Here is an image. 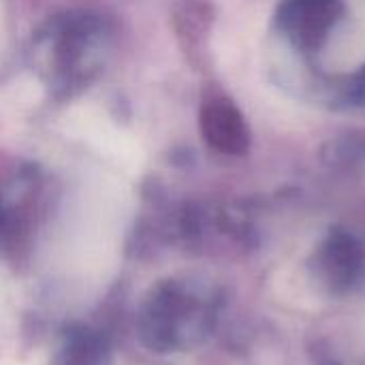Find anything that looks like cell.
Instances as JSON below:
<instances>
[{
  "label": "cell",
  "mask_w": 365,
  "mask_h": 365,
  "mask_svg": "<svg viewBox=\"0 0 365 365\" xmlns=\"http://www.w3.org/2000/svg\"><path fill=\"white\" fill-rule=\"evenodd\" d=\"M203 135L210 145L225 152H240L248 145V128L242 113L225 98H214L201 113Z\"/></svg>",
  "instance_id": "2"
},
{
  "label": "cell",
  "mask_w": 365,
  "mask_h": 365,
  "mask_svg": "<svg viewBox=\"0 0 365 365\" xmlns=\"http://www.w3.org/2000/svg\"><path fill=\"white\" fill-rule=\"evenodd\" d=\"M109 30L98 17L64 15L49 21L34 38L32 71L58 96L83 90L105 66Z\"/></svg>",
  "instance_id": "1"
}]
</instances>
